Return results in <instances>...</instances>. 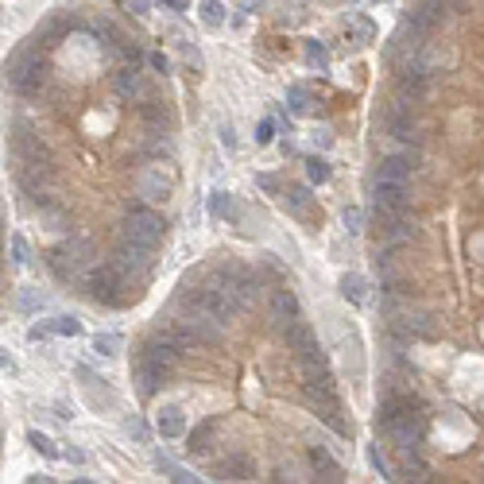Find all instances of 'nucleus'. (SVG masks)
Segmentation results:
<instances>
[{
    "mask_svg": "<svg viewBox=\"0 0 484 484\" xmlns=\"http://www.w3.org/2000/svg\"><path fill=\"white\" fill-rule=\"evenodd\" d=\"M221 144H225L229 151L236 148V140H233V128H229V125H221Z\"/></svg>",
    "mask_w": 484,
    "mask_h": 484,
    "instance_id": "nucleus-39",
    "label": "nucleus"
},
{
    "mask_svg": "<svg viewBox=\"0 0 484 484\" xmlns=\"http://www.w3.org/2000/svg\"><path fill=\"white\" fill-rule=\"evenodd\" d=\"M306 174H310V182H318V186H321V182H329V163L321 155H310V159H306Z\"/></svg>",
    "mask_w": 484,
    "mask_h": 484,
    "instance_id": "nucleus-27",
    "label": "nucleus"
},
{
    "mask_svg": "<svg viewBox=\"0 0 484 484\" xmlns=\"http://www.w3.org/2000/svg\"><path fill=\"white\" fill-rule=\"evenodd\" d=\"M349 32L357 35L360 43H372V35H376V24H372V20H368V16H352V20H349Z\"/></svg>",
    "mask_w": 484,
    "mask_h": 484,
    "instance_id": "nucleus-26",
    "label": "nucleus"
},
{
    "mask_svg": "<svg viewBox=\"0 0 484 484\" xmlns=\"http://www.w3.org/2000/svg\"><path fill=\"white\" fill-rule=\"evenodd\" d=\"M120 349H125L120 333H97L94 337V352L97 357H120Z\"/></svg>",
    "mask_w": 484,
    "mask_h": 484,
    "instance_id": "nucleus-20",
    "label": "nucleus"
},
{
    "mask_svg": "<svg viewBox=\"0 0 484 484\" xmlns=\"http://www.w3.org/2000/svg\"><path fill=\"white\" fill-rule=\"evenodd\" d=\"M368 465H372L380 476H388V465H383V457H380V450H376V445H368Z\"/></svg>",
    "mask_w": 484,
    "mask_h": 484,
    "instance_id": "nucleus-35",
    "label": "nucleus"
},
{
    "mask_svg": "<svg viewBox=\"0 0 484 484\" xmlns=\"http://www.w3.org/2000/svg\"><path fill=\"white\" fill-rule=\"evenodd\" d=\"M372 202H376V217H380V213H407V205H411V198H407V182L403 179H388V174H376Z\"/></svg>",
    "mask_w": 484,
    "mask_h": 484,
    "instance_id": "nucleus-2",
    "label": "nucleus"
},
{
    "mask_svg": "<svg viewBox=\"0 0 484 484\" xmlns=\"http://www.w3.org/2000/svg\"><path fill=\"white\" fill-rule=\"evenodd\" d=\"M244 4H248V8H256V4H264V0H244Z\"/></svg>",
    "mask_w": 484,
    "mask_h": 484,
    "instance_id": "nucleus-43",
    "label": "nucleus"
},
{
    "mask_svg": "<svg viewBox=\"0 0 484 484\" xmlns=\"http://www.w3.org/2000/svg\"><path fill=\"white\" fill-rule=\"evenodd\" d=\"M213 426H217V422H205V426H198V430H194V438H190V453H205V450H210Z\"/></svg>",
    "mask_w": 484,
    "mask_h": 484,
    "instance_id": "nucleus-28",
    "label": "nucleus"
},
{
    "mask_svg": "<svg viewBox=\"0 0 484 484\" xmlns=\"http://www.w3.org/2000/svg\"><path fill=\"white\" fill-rule=\"evenodd\" d=\"M399 329L411 333V337H430V333H434V318H430V314H403Z\"/></svg>",
    "mask_w": 484,
    "mask_h": 484,
    "instance_id": "nucleus-16",
    "label": "nucleus"
},
{
    "mask_svg": "<svg viewBox=\"0 0 484 484\" xmlns=\"http://www.w3.org/2000/svg\"><path fill=\"white\" fill-rule=\"evenodd\" d=\"M198 16H202V24L210 27V32H217V27H225V4H221V0H202V4H198Z\"/></svg>",
    "mask_w": 484,
    "mask_h": 484,
    "instance_id": "nucleus-18",
    "label": "nucleus"
},
{
    "mask_svg": "<svg viewBox=\"0 0 484 484\" xmlns=\"http://www.w3.org/2000/svg\"><path fill=\"white\" fill-rule=\"evenodd\" d=\"M51 329L63 337H78L82 333V321L74 318V314H58V318H51Z\"/></svg>",
    "mask_w": 484,
    "mask_h": 484,
    "instance_id": "nucleus-24",
    "label": "nucleus"
},
{
    "mask_svg": "<svg viewBox=\"0 0 484 484\" xmlns=\"http://www.w3.org/2000/svg\"><path fill=\"white\" fill-rule=\"evenodd\" d=\"M140 190H144V198H151V202H163V198L171 194V182H167L159 171H148L144 182H140Z\"/></svg>",
    "mask_w": 484,
    "mask_h": 484,
    "instance_id": "nucleus-15",
    "label": "nucleus"
},
{
    "mask_svg": "<svg viewBox=\"0 0 484 484\" xmlns=\"http://www.w3.org/2000/svg\"><path fill=\"white\" fill-rule=\"evenodd\" d=\"M163 233H167L163 217L151 213V210H132L128 221H125V236L136 241V244H144V248H155V244L163 241Z\"/></svg>",
    "mask_w": 484,
    "mask_h": 484,
    "instance_id": "nucleus-1",
    "label": "nucleus"
},
{
    "mask_svg": "<svg viewBox=\"0 0 484 484\" xmlns=\"http://www.w3.org/2000/svg\"><path fill=\"white\" fill-rule=\"evenodd\" d=\"M225 473L233 476V480H244V476H252V465L244 457H229L225 461Z\"/></svg>",
    "mask_w": 484,
    "mask_h": 484,
    "instance_id": "nucleus-32",
    "label": "nucleus"
},
{
    "mask_svg": "<svg viewBox=\"0 0 484 484\" xmlns=\"http://www.w3.org/2000/svg\"><path fill=\"white\" fill-rule=\"evenodd\" d=\"M310 465H314V473H318L321 480H337V473H341V469H337V461L329 457L321 445H314V450H310Z\"/></svg>",
    "mask_w": 484,
    "mask_h": 484,
    "instance_id": "nucleus-17",
    "label": "nucleus"
},
{
    "mask_svg": "<svg viewBox=\"0 0 484 484\" xmlns=\"http://www.w3.org/2000/svg\"><path fill=\"white\" fill-rule=\"evenodd\" d=\"M306 63H310V66H321V70H326V66H329V51L321 47V43H306Z\"/></svg>",
    "mask_w": 484,
    "mask_h": 484,
    "instance_id": "nucleus-29",
    "label": "nucleus"
},
{
    "mask_svg": "<svg viewBox=\"0 0 484 484\" xmlns=\"http://www.w3.org/2000/svg\"><path fill=\"white\" fill-rule=\"evenodd\" d=\"M151 0H128V12H136V16H148Z\"/></svg>",
    "mask_w": 484,
    "mask_h": 484,
    "instance_id": "nucleus-38",
    "label": "nucleus"
},
{
    "mask_svg": "<svg viewBox=\"0 0 484 484\" xmlns=\"http://www.w3.org/2000/svg\"><path fill=\"white\" fill-rule=\"evenodd\" d=\"M151 66H155V70H163V74H167V58H163V55H151Z\"/></svg>",
    "mask_w": 484,
    "mask_h": 484,
    "instance_id": "nucleus-42",
    "label": "nucleus"
},
{
    "mask_svg": "<svg viewBox=\"0 0 484 484\" xmlns=\"http://www.w3.org/2000/svg\"><path fill=\"white\" fill-rule=\"evenodd\" d=\"M411 171H414V155H388L380 163V174H388V179H411Z\"/></svg>",
    "mask_w": 484,
    "mask_h": 484,
    "instance_id": "nucleus-14",
    "label": "nucleus"
},
{
    "mask_svg": "<svg viewBox=\"0 0 484 484\" xmlns=\"http://www.w3.org/2000/svg\"><path fill=\"white\" fill-rule=\"evenodd\" d=\"M341 225H345V233L357 236L360 233V210H341Z\"/></svg>",
    "mask_w": 484,
    "mask_h": 484,
    "instance_id": "nucleus-34",
    "label": "nucleus"
},
{
    "mask_svg": "<svg viewBox=\"0 0 484 484\" xmlns=\"http://www.w3.org/2000/svg\"><path fill=\"white\" fill-rule=\"evenodd\" d=\"M8 248H12V264H16V267H27V264H32V248H27V241H24L20 233L8 236Z\"/></svg>",
    "mask_w": 484,
    "mask_h": 484,
    "instance_id": "nucleus-23",
    "label": "nucleus"
},
{
    "mask_svg": "<svg viewBox=\"0 0 484 484\" xmlns=\"http://www.w3.org/2000/svg\"><path fill=\"white\" fill-rule=\"evenodd\" d=\"M287 101H291V109H295V113H306V109H310V105H306V101H310L306 86H291L287 89Z\"/></svg>",
    "mask_w": 484,
    "mask_h": 484,
    "instance_id": "nucleus-31",
    "label": "nucleus"
},
{
    "mask_svg": "<svg viewBox=\"0 0 484 484\" xmlns=\"http://www.w3.org/2000/svg\"><path fill=\"white\" fill-rule=\"evenodd\" d=\"M51 333H55V329H51V321H47V326H32V329H27V337H32V341H47Z\"/></svg>",
    "mask_w": 484,
    "mask_h": 484,
    "instance_id": "nucleus-37",
    "label": "nucleus"
},
{
    "mask_svg": "<svg viewBox=\"0 0 484 484\" xmlns=\"http://www.w3.org/2000/svg\"><path fill=\"white\" fill-rule=\"evenodd\" d=\"M27 442L35 445V450L43 453V457H58V450H55V442H51L47 434H39V430H32V434H27Z\"/></svg>",
    "mask_w": 484,
    "mask_h": 484,
    "instance_id": "nucleus-30",
    "label": "nucleus"
},
{
    "mask_svg": "<svg viewBox=\"0 0 484 484\" xmlns=\"http://www.w3.org/2000/svg\"><path fill=\"white\" fill-rule=\"evenodd\" d=\"M125 434L128 438H136V442H148V426H144V419H136V414H132V419H125Z\"/></svg>",
    "mask_w": 484,
    "mask_h": 484,
    "instance_id": "nucleus-33",
    "label": "nucleus"
},
{
    "mask_svg": "<svg viewBox=\"0 0 484 484\" xmlns=\"http://www.w3.org/2000/svg\"><path fill=\"white\" fill-rule=\"evenodd\" d=\"M260 186H264V190H275V186H279V182H275L272 174H260Z\"/></svg>",
    "mask_w": 484,
    "mask_h": 484,
    "instance_id": "nucleus-40",
    "label": "nucleus"
},
{
    "mask_svg": "<svg viewBox=\"0 0 484 484\" xmlns=\"http://www.w3.org/2000/svg\"><path fill=\"white\" fill-rule=\"evenodd\" d=\"M283 333H287V345H291V349H306V345H310V341H318V337H314V329L310 326H306V321L302 318H295V321H287V326H283Z\"/></svg>",
    "mask_w": 484,
    "mask_h": 484,
    "instance_id": "nucleus-13",
    "label": "nucleus"
},
{
    "mask_svg": "<svg viewBox=\"0 0 484 484\" xmlns=\"http://www.w3.org/2000/svg\"><path fill=\"white\" fill-rule=\"evenodd\" d=\"M16 306L24 314H39V310H47V295H43V291H35V287H24L16 295Z\"/></svg>",
    "mask_w": 484,
    "mask_h": 484,
    "instance_id": "nucleus-19",
    "label": "nucleus"
},
{
    "mask_svg": "<svg viewBox=\"0 0 484 484\" xmlns=\"http://www.w3.org/2000/svg\"><path fill=\"white\" fill-rule=\"evenodd\" d=\"M148 252L151 248H144V244H136V241H128V236H125V244L113 252V264L125 272V279H128V275H144V272H148Z\"/></svg>",
    "mask_w": 484,
    "mask_h": 484,
    "instance_id": "nucleus-6",
    "label": "nucleus"
},
{
    "mask_svg": "<svg viewBox=\"0 0 484 484\" xmlns=\"http://www.w3.org/2000/svg\"><path fill=\"white\" fill-rule=\"evenodd\" d=\"M306 205H310V190H306V186H291V190H287V210L302 217Z\"/></svg>",
    "mask_w": 484,
    "mask_h": 484,
    "instance_id": "nucleus-25",
    "label": "nucleus"
},
{
    "mask_svg": "<svg viewBox=\"0 0 484 484\" xmlns=\"http://www.w3.org/2000/svg\"><path fill=\"white\" fill-rule=\"evenodd\" d=\"M8 82H12V89H20V94H35V89L43 86V63L39 58H20V63H12Z\"/></svg>",
    "mask_w": 484,
    "mask_h": 484,
    "instance_id": "nucleus-5",
    "label": "nucleus"
},
{
    "mask_svg": "<svg viewBox=\"0 0 484 484\" xmlns=\"http://www.w3.org/2000/svg\"><path fill=\"white\" fill-rule=\"evenodd\" d=\"M272 318L279 321V326H287V321L298 318V298H295V291H287V287L272 291Z\"/></svg>",
    "mask_w": 484,
    "mask_h": 484,
    "instance_id": "nucleus-10",
    "label": "nucleus"
},
{
    "mask_svg": "<svg viewBox=\"0 0 484 484\" xmlns=\"http://www.w3.org/2000/svg\"><path fill=\"white\" fill-rule=\"evenodd\" d=\"M163 376H167V368H159V364H151V360H136V391H140L144 399L148 395H155L159 391V383H163Z\"/></svg>",
    "mask_w": 484,
    "mask_h": 484,
    "instance_id": "nucleus-8",
    "label": "nucleus"
},
{
    "mask_svg": "<svg viewBox=\"0 0 484 484\" xmlns=\"http://www.w3.org/2000/svg\"><path fill=\"white\" fill-rule=\"evenodd\" d=\"M167 8H174V12H186V0H163Z\"/></svg>",
    "mask_w": 484,
    "mask_h": 484,
    "instance_id": "nucleus-41",
    "label": "nucleus"
},
{
    "mask_svg": "<svg viewBox=\"0 0 484 484\" xmlns=\"http://www.w3.org/2000/svg\"><path fill=\"white\" fill-rule=\"evenodd\" d=\"M272 136H275V125H272V120H264V125L256 128V144L264 148V144H272Z\"/></svg>",
    "mask_w": 484,
    "mask_h": 484,
    "instance_id": "nucleus-36",
    "label": "nucleus"
},
{
    "mask_svg": "<svg viewBox=\"0 0 484 484\" xmlns=\"http://www.w3.org/2000/svg\"><path fill=\"white\" fill-rule=\"evenodd\" d=\"M155 430L163 438H182L186 434V411H182L179 403H163V411H159V419H155Z\"/></svg>",
    "mask_w": 484,
    "mask_h": 484,
    "instance_id": "nucleus-7",
    "label": "nucleus"
},
{
    "mask_svg": "<svg viewBox=\"0 0 484 484\" xmlns=\"http://www.w3.org/2000/svg\"><path fill=\"white\" fill-rule=\"evenodd\" d=\"M120 283H125V272H120L113 260H105L101 267H94V272H89V295H94L97 302H117Z\"/></svg>",
    "mask_w": 484,
    "mask_h": 484,
    "instance_id": "nucleus-3",
    "label": "nucleus"
},
{
    "mask_svg": "<svg viewBox=\"0 0 484 484\" xmlns=\"http://www.w3.org/2000/svg\"><path fill=\"white\" fill-rule=\"evenodd\" d=\"M337 291H341V298L345 302H352V306H360L368 298V283L360 279V275H341V279H337Z\"/></svg>",
    "mask_w": 484,
    "mask_h": 484,
    "instance_id": "nucleus-12",
    "label": "nucleus"
},
{
    "mask_svg": "<svg viewBox=\"0 0 484 484\" xmlns=\"http://www.w3.org/2000/svg\"><path fill=\"white\" fill-rule=\"evenodd\" d=\"M383 434H391L403 450H411V445L422 438V414H419V407H411V411L395 414L391 422H383Z\"/></svg>",
    "mask_w": 484,
    "mask_h": 484,
    "instance_id": "nucleus-4",
    "label": "nucleus"
},
{
    "mask_svg": "<svg viewBox=\"0 0 484 484\" xmlns=\"http://www.w3.org/2000/svg\"><path fill=\"white\" fill-rule=\"evenodd\" d=\"M190 329H194V337L198 341H205V345H213L221 337V318H213L210 310H202V306H194V314H190Z\"/></svg>",
    "mask_w": 484,
    "mask_h": 484,
    "instance_id": "nucleus-9",
    "label": "nucleus"
},
{
    "mask_svg": "<svg viewBox=\"0 0 484 484\" xmlns=\"http://www.w3.org/2000/svg\"><path fill=\"white\" fill-rule=\"evenodd\" d=\"M117 94L120 97H136V94H140V74H136L132 66L117 74Z\"/></svg>",
    "mask_w": 484,
    "mask_h": 484,
    "instance_id": "nucleus-22",
    "label": "nucleus"
},
{
    "mask_svg": "<svg viewBox=\"0 0 484 484\" xmlns=\"http://www.w3.org/2000/svg\"><path fill=\"white\" fill-rule=\"evenodd\" d=\"M298 364H302V372H306V376H321V372H329V360H326V352H321V345H318V341H310L306 349H298Z\"/></svg>",
    "mask_w": 484,
    "mask_h": 484,
    "instance_id": "nucleus-11",
    "label": "nucleus"
},
{
    "mask_svg": "<svg viewBox=\"0 0 484 484\" xmlns=\"http://www.w3.org/2000/svg\"><path fill=\"white\" fill-rule=\"evenodd\" d=\"M210 217H233V194L229 190H213L210 194Z\"/></svg>",
    "mask_w": 484,
    "mask_h": 484,
    "instance_id": "nucleus-21",
    "label": "nucleus"
}]
</instances>
